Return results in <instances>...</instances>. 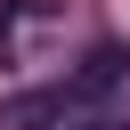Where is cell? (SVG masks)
I'll return each instance as SVG.
<instances>
[{
	"instance_id": "6da1fadb",
	"label": "cell",
	"mask_w": 130,
	"mask_h": 130,
	"mask_svg": "<svg viewBox=\"0 0 130 130\" xmlns=\"http://www.w3.org/2000/svg\"><path fill=\"white\" fill-rule=\"evenodd\" d=\"M0 130H122V114L106 98H81L73 81H57V89H32V98H8Z\"/></svg>"
},
{
	"instance_id": "7a4b0ae2",
	"label": "cell",
	"mask_w": 130,
	"mask_h": 130,
	"mask_svg": "<svg viewBox=\"0 0 130 130\" xmlns=\"http://www.w3.org/2000/svg\"><path fill=\"white\" fill-rule=\"evenodd\" d=\"M65 24V0H0V65H32V49Z\"/></svg>"
}]
</instances>
